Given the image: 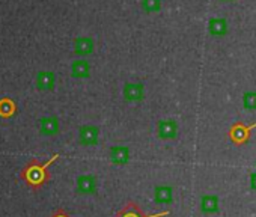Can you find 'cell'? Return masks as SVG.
<instances>
[{"label":"cell","mask_w":256,"mask_h":217,"mask_svg":"<svg viewBox=\"0 0 256 217\" xmlns=\"http://www.w3.org/2000/svg\"><path fill=\"white\" fill-rule=\"evenodd\" d=\"M51 217H70V216H68L63 210H59V211H56L53 216H51Z\"/></svg>","instance_id":"cell-11"},{"label":"cell","mask_w":256,"mask_h":217,"mask_svg":"<svg viewBox=\"0 0 256 217\" xmlns=\"http://www.w3.org/2000/svg\"><path fill=\"white\" fill-rule=\"evenodd\" d=\"M160 134L163 137H172L175 134V125L172 122H163L160 125Z\"/></svg>","instance_id":"cell-9"},{"label":"cell","mask_w":256,"mask_h":217,"mask_svg":"<svg viewBox=\"0 0 256 217\" xmlns=\"http://www.w3.org/2000/svg\"><path fill=\"white\" fill-rule=\"evenodd\" d=\"M59 157V154L53 155L48 161L45 163H41L39 160L33 158L32 161H29L27 165L21 169L20 172V176L24 179V183L32 187V189H39L42 184H45L47 181L50 179V174H48V166L53 163L56 158Z\"/></svg>","instance_id":"cell-1"},{"label":"cell","mask_w":256,"mask_h":217,"mask_svg":"<svg viewBox=\"0 0 256 217\" xmlns=\"http://www.w3.org/2000/svg\"><path fill=\"white\" fill-rule=\"evenodd\" d=\"M41 131L42 134H55L58 131V121L56 119H42L41 122Z\"/></svg>","instance_id":"cell-5"},{"label":"cell","mask_w":256,"mask_h":217,"mask_svg":"<svg viewBox=\"0 0 256 217\" xmlns=\"http://www.w3.org/2000/svg\"><path fill=\"white\" fill-rule=\"evenodd\" d=\"M17 110L15 103L11 98H2L0 100V116L2 118H11Z\"/></svg>","instance_id":"cell-3"},{"label":"cell","mask_w":256,"mask_h":217,"mask_svg":"<svg viewBox=\"0 0 256 217\" xmlns=\"http://www.w3.org/2000/svg\"><path fill=\"white\" fill-rule=\"evenodd\" d=\"M252 187H253V189H256V174H253V175H252Z\"/></svg>","instance_id":"cell-12"},{"label":"cell","mask_w":256,"mask_h":217,"mask_svg":"<svg viewBox=\"0 0 256 217\" xmlns=\"http://www.w3.org/2000/svg\"><path fill=\"white\" fill-rule=\"evenodd\" d=\"M98 134H97V130L95 129H83L81 133H80V139L83 143H86V145H91L97 140Z\"/></svg>","instance_id":"cell-7"},{"label":"cell","mask_w":256,"mask_h":217,"mask_svg":"<svg viewBox=\"0 0 256 217\" xmlns=\"http://www.w3.org/2000/svg\"><path fill=\"white\" fill-rule=\"evenodd\" d=\"M110 158L115 163H125L128 160V150L127 148H113Z\"/></svg>","instance_id":"cell-6"},{"label":"cell","mask_w":256,"mask_h":217,"mask_svg":"<svg viewBox=\"0 0 256 217\" xmlns=\"http://www.w3.org/2000/svg\"><path fill=\"white\" fill-rule=\"evenodd\" d=\"M38 85L39 87H51V85H53V76L50 72H41L38 77Z\"/></svg>","instance_id":"cell-10"},{"label":"cell","mask_w":256,"mask_h":217,"mask_svg":"<svg viewBox=\"0 0 256 217\" xmlns=\"http://www.w3.org/2000/svg\"><path fill=\"white\" fill-rule=\"evenodd\" d=\"M218 208V201L216 196H203L202 197V210L205 213H213Z\"/></svg>","instance_id":"cell-4"},{"label":"cell","mask_w":256,"mask_h":217,"mask_svg":"<svg viewBox=\"0 0 256 217\" xmlns=\"http://www.w3.org/2000/svg\"><path fill=\"white\" fill-rule=\"evenodd\" d=\"M156 199L160 202H169L172 199V189L170 187H158L156 190Z\"/></svg>","instance_id":"cell-8"},{"label":"cell","mask_w":256,"mask_h":217,"mask_svg":"<svg viewBox=\"0 0 256 217\" xmlns=\"http://www.w3.org/2000/svg\"><path fill=\"white\" fill-rule=\"evenodd\" d=\"M95 178L91 176V175H83V176H79L77 179V187L81 193H92L95 190Z\"/></svg>","instance_id":"cell-2"}]
</instances>
